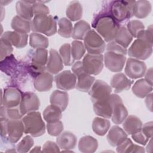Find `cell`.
<instances>
[{
	"label": "cell",
	"mask_w": 153,
	"mask_h": 153,
	"mask_svg": "<svg viewBox=\"0 0 153 153\" xmlns=\"http://www.w3.org/2000/svg\"><path fill=\"white\" fill-rule=\"evenodd\" d=\"M94 27L105 41L110 42L115 39L120 26L112 16L106 14L100 17L96 20Z\"/></svg>",
	"instance_id": "1"
},
{
	"label": "cell",
	"mask_w": 153,
	"mask_h": 153,
	"mask_svg": "<svg viewBox=\"0 0 153 153\" xmlns=\"http://www.w3.org/2000/svg\"><path fill=\"white\" fill-rule=\"evenodd\" d=\"M24 133L33 137H38L45 132V125L39 112L33 111L27 114L22 118Z\"/></svg>",
	"instance_id": "2"
},
{
	"label": "cell",
	"mask_w": 153,
	"mask_h": 153,
	"mask_svg": "<svg viewBox=\"0 0 153 153\" xmlns=\"http://www.w3.org/2000/svg\"><path fill=\"white\" fill-rule=\"evenodd\" d=\"M31 30L48 36L53 35L57 32L56 20L51 15L35 16L31 22Z\"/></svg>",
	"instance_id": "3"
},
{
	"label": "cell",
	"mask_w": 153,
	"mask_h": 153,
	"mask_svg": "<svg viewBox=\"0 0 153 153\" xmlns=\"http://www.w3.org/2000/svg\"><path fill=\"white\" fill-rule=\"evenodd\" d=\"M143 32L134 41L129 47L128 55L130 57L143 60L151 56L152 53V42L149 41L143 36Z\"/></svg>",
	"instance_id": "4"
},
{
	"label": "cell",
	"mask_w": 153,
	"mask_h": 153,
	"mask_svg": "<svg viewBox=\"0 0 153 153\" xmlns=\"http://www.w3.org/2000/svg\"><path fill=\"white\" fill-rule=\"evenodd\" d=\"M135 1H117L112 2L111 7V16L118 22H121L133 16Z\"/></svg>",
	"instance_id": "5"
},
{
	"label": "cell",
	"mask_w": 153,
	"mask_h": 153,
	"mask_svg": "<svg viewBox=\"0 0 153 153\" xmlns=\"http://www.w3.org/2000/svg\"><path fill=\"white\" fill-rule=\"evenodd\" d=\"M72 71L77 78L75 88L80 91H89L95 81V78L85 71L82 62H75L72 67Z\"/></svg>",
	"instance_id": "6"
},
{
	"label": "cell",
	"mask_w": 153,
	"mask_h": 153,
	"mask_svg": "<svg viewBox=\"0 0 153 153\" xmlns=\"http://www.w3.org/2000/svg\"><path fill=\"white\" fill-rule=\"evenodd\" d=\"M84 44L88 53L92 54H101L106 48L105 41L94 30L88 31L84 38Z\"/></svg>",
	"instance_id": "7"
},
{
	"label": "cell",
	"mask_w": 153,
	"mask_h": 153,
	"mask_svg": "<svg viewBox=\"0 0 153 153\" xmlns=\"http://www.w3.org/2000/svg\"><path fill=\"white\" fill-rule=\"evenodd\" d=\"M120 96L112 94L101 100L93 102V110L96 115L105 118H111L115 102Z\"/></svg>",
	"instance_id": "8"
},
{
	"label": "cell",
	"mask_w": 153,
	"mask_h": 153,
	"mask_svg": "<svg viewBox=\"0 0 153 153\" xmlns=\"http://www.w3.org/2000/svg\"><path fill=\"white\" fill-rule=\"evenodd\" d=\"M103 56L101 54H85L82 60L85 71L90 75H96L101 72L103 68Z\"/></svg>",
	"instance_id": "9"
},
{
	"label": "cell",
	"mask_w": 153,
	"mask_h": 153,
	"mask_svg": "<svg viewBox=\"0 0 153 153\" xmlns=\"http://www.w3.org/2000/svg\"><path fill=\"white\" fill-rule=\"evenodd\" d=\"M106 67L113 72H121L126 60L125 55L111 51H106L103 57Z\"/></svg>",
	"instance_id": "10"
},
{
	"label": "cell",
	"mask_w": 153,
	"mask_h": 153,
	"mask_svg": "<svg viewBox=\"0 0 153 153\" xmlns=\"http://www.w3.org/2000/svg\"><path fill=\"white\" fill-rule=\"evenodd\" d=\"M19 105L20 111L23 115L38 110L40 106V102L35 93L32 92H25L22 95Z\"/></svg>",
	"instance_id": "11"
},
{
	"label": "cell",
	"mask_w": 153,
	"mask_h": 153,
	"mask_svg": "<svg viewBox=\"0 0 153 153\" xmlns=\"http://www.w3.org/2000/svg\"><path fill=\"white\" fill-rule=\"evenodd\" d=\"M146 71L145 63L139 60L128 58L125 67V74L131 79H137L145 75Z\"/></svg>",
	"instance_id": "12"
},
{
	"label": "cell",
	"mask_w": 153,
	"mask_h": 153,
	"mask_svg": "<svg viewBox=\"0 0 153 153\" xmlns=\"http://www.w3.org/2000/svg\"><path fill=\"white\" fill-rule=\"evenodd\" d=\"M111 92L112 88L109 85L102 80L97 79L94 82L88 94L93 103L108 97L111 94Z\"/></svg>",
	"instance_id": "13"
},
{
	"label": "cell",
	"mask_w": 153,
	"mask_h": 153,
	"mask_svg": "<svg viewBox=\"0 0 153 153\" xmlns=\"http://www.w3.org/2000/svg\"><path fill=\"white\" fill-rule=\"evenodd\" d=\"M6 133L11 143H16L24 133V125L22 120H6Z\"/></svg>",
	"instance_id": "14"
},
{
	"label": "cell",
	"mask_w": 153,
	"mask_h": 153,
	"mask_svg": "<svg viewBox=\"0 0 153 153\" xmlns=\"http://www.w3.org/2000/svg\"><path fill=\"white\" fill-rule=\"evenodd\" d=\"M56 87L63 90H69L74 88L76 83V77L69 70L64 71L55 76Z\"/></svg>",
	"instance_id": "15"
},
{
	"label": "cell",
	"mask_w": 153,
	"mask_h": 153,
	"mask_svg": "<svg viewBox=\"0 0 153 153\" xmlns=\"http://www.w3.org/2000/svg\"><path fill=\"white\" fill-rule=\"evenodd\" d=\"M22 95L21 92L16 88H7L2 96L1 105L6 108L17 107L20 103Z\"/></svg>",
	"instance_id": "16"
},
{
	"label": "cell",
	"mask_w": 153,
	"mask_h": 153,
	"mask_svg": "<svg viewBox=\"0 0 153 153\" xmlns=\"http://www.w3.org/2000/svg\"><path fill=\"white\" fill-rule=\"evenodd\" d=\"M1 38L7 40L15 47L21 48L27 45L28 35L16 31H7L2 35Z\"/></svg>",
	"instance_id": "17"
},
{
	"label": "cell",
	"mask_w": 153,
	"mask_h": 153,
	"mask_svg": "<svg viewBox=\"0 0 153 153\" xmlns=\"http://www.w3.org/2000/svg\"><path fill=\"white\" fill-rule=\"evenodd\" d=\"M53 77L51 74L47 71L40 72L35 78L34 87L40 92L49 91L53 86Z\"/></svg>",
	"instance_id": "18"
},
{
	"label": "cell",
	"mask_w": 153,
	"mask_h": 153,
	"mask_svg": "<svg viewBox=\"0 0 153 153\" xmlns=\"http://www.w3.org/2000/svg\"><path fill=\"white\" fill-rule=\"evenodd\" d=\"M47 63L46 69L51 74H56L63 68V62L61 56L57 50L51 49Z\"/></svg>",
	"instance_id": "19"
},
{
	"label": "cell",
	"mask_w": 153,
	"mask_h": 153,
	"mask_svg": "<svg viewBox=\"0 0 153 153\" xmlns=\"http://www.w3.org/2000/svg\"><path fill=\"white\" fill-rule=\"evenodd\" d=\"M133 81L130 80L123 73L115 74L111 80V86L115 93H120L130 89Z\"/></svg>",
	"instance_id": "20"
},
{
	"label": "cell",
	"mask_w": 153,
	"mask_h": 153,
	"mask_svg": "<svg viewBox=\"0 0 153 153\" xmlns=\"http://www.w3.org/2000/svg\"><path fill=\"white\" fill-rule=\"evenodd\" d=\"M127 116L128 111L124 105L121 98L119 97L114 105L111 116L112 121L115 124H120L123 123Z\"/></svg>",
	"instance_id": "21"
},
{
	"label": "cell",
	"mask_w": 153,
	"mask_h": 153,
	"mask_svg": "<svg viewBox=\"0 0 153 153\" xmlns=\"http://www.w3.org/2000/svg\"><path fill=\"white\" fill-rule=\"evenodd\" d=\"M126 138H127V134L118 126H113L107 135V140L112 146H117Z\"/></svg>",
	"instance_id": "22"
},
{
	"label": "cell",
	"mask_w": 153,
	"mask_h": 153,
	"mask_svg": "<svg viewBox=\"0 0 153 153\" xmlns=\"http://www.w3.org/2000/svg\"><path fill=\"white\" fill-rule=\"evenodd\" d=\"M76 137L70 131L60 133L56 139V142L60 148L65 150L74 149L76 145Z\"/></svg>",
	"instance_id": "23"
},
{
	"label": "cell",
	"mask_w": 153,
	"mask_h": 153,
	"mask_svg": "<svg viewBox=\"0 0 153 153\" xmlns=\"http://www.w3.org/2000/svg\"><path fill=\"white\" fill-rule=\"evenodd\" d=\"M51 105L58 107L62 111H64L68 106L69 102V95L67 92L54 90L50 97Z\"/></svg>",
	"instance_id": "24"
},
{
	"label": "cell",
	"mask_w": 153,
	"mask_h": 153,
	"mask_svg": "<svg viewBox=\"0 0 153 153\" xmlns=\"http://www.w3.org/2000/svg\"><path fill=\"white\" fill-rule=\"evenodd\" d=\"M123 122V127L124 130L127 134L130 135L141 130L143 125L140 118L133 115L127 116Z\"/></svg>",
	"instance_id": "25"
},
{
	"label": "cell",
	"mask_w": 153,
	"mask_h": 153,
	"mask_svg": "<svg viewBox=\"0 0 153 153\" xmlns=\"http://www.w3.org/2000/svg\"><path fill=\"white\" fill-rule=\"evenodd\" d=\"M33 2L34 1H17L16 9L18 16L24 19L30 21L34 15L32 5Z\"/></svg>",
	"instance_id": "26"
},
{
	"label": "cell",
	"mask_w": 153,
	"mask_h": 153,
	"mask_svg": "<svg viewBox=\"0 0 153 153\" xmlns=\"http://www.w3.org/2000/svg\"><path fill=\"white\" fill-rule=\"evenodd\" d=\"M98 148V142L93 137L85 136L82 137L78 143V149L83 153L94 152Z\"/></svg>",
	"instance_id": "27"
},
{
	"label": "cell",
	"mask_w": 153,
	"mask_h": 153,
	"mask_svg": "<svg viewBox=\"0 0 153 153\" xmlns=\"http://www.w3.org/2000/svg\"><path fill=\"white\" fill-rule=\"evenodd\" d=\"M152 91V85L148 83L145 79L136 81L132 87V91L139 98H144Z\"/></svg>",
	"instance_id": "28"
},
{
	"label": "cell",
	"mask_w": 153,
	"mask_h": 153,
	"mask_svg": "<svg viewBox=\"0 0 153 153\" xmlns=\"http://www.w3.org/2000/svg\"><path fill=\"white\" fill-rule=\"evenodd\" d=\"M32 62L34 67H36L41 72L45 71V65L48 62V51L45 48H38L35 51Z\"/></svg>",
	"instance_id": "29"
},
{
	"label": "cell",
	"mask_w": 153,
	"mask_h": 153,
	"mask_svg": "<svg viewBox=\"0 0 153 153\" xmlns=\"http://www.w3.org/2000/svg\"><path fill=\"white\" fill-rule=\"evenodd\" d=\"M151 9V4L148 1L139 0L135 1L133 16L138 19L145 18L150 14Z\"/></svg>",
	"instance_id": "30"
},
{
	"label": "cell",
	"mask_w": 153,
	"mask_h": 153,
	"mask_svg": "<svg viewBox=\"0 0 153 153\" xmlns=\"http://www.w3.org/2000/svg\"><path fill=\"white\" fill-rule=\"evenodd\" d=\"M11 26L14 31L28 33L31 30V22L30 20L24 19L17 15L13 18Z\"/></svg>",
	"instance_id": "31"
},
{
	"label": "cell",
	"mask_w": 153,
	"mask_h": 153,
	"mask_svg": "<svg viewBox=\"0 0 153 153\" xmlns=\"http://www.w3.org/2000/svg\"><path fill=\"white\" fill-rule=\"evenodd\" d=\"M66 15L70 21H76L82 16V7L78 1H72L68 5Z\"/></svg>",
	"instance_id": "32"
},
{
	"label": "cell",
	"mask_w": 153,
	"mask_h": 153,
	"mask_svg": "<svg viewBox=\"0 0 153 153\" xmlns=\"http://www.w3.org/2000/svg\"><path fill=\"white\" fill-rule=\"evenodd\" d=\"M110 126V121L105 118L96 117L92 123V129L99 136H104L109 129Z\"/></svg>",
	"instance_id": "33"
},
{
	"label": "cell",
	"mask_w": 153,
	"mask_h": 153,
	"mask_svg": "<svg viewBox=\"0 0 153 153\" xmlns=\"http://www.w3.org/2000/svg\"><path fill=\"white\" fill-rule=\"evenodd\" d=\"M133 36L128 31L127 29L124 26L120 27L114 41L121 47L126 48L129 46L133 40Z\"/></svg>",
	"instance_id": "34"
},
{
	"label": "cell",
	"mask_w": 153,
	"mask_h": 153,
	"mask_svg": "<svg viewBox=\"0 0 153 153\" xmlns=\"http://www.w3.org/2000/svg\"><path fill=\"white\" fill-rule=\"evenodd\" d=\"M62 111L57 106L51 105L45 108L43 112L44 119L47 123L60 121L62 118Z\"/></svg>",
	"instance_id": "35"
},
{
	"label": "cell",
	"mask_w": 153,
	"mask_h": 153,
	"mask_svg": "<svg viewBox=\"0 0 153 153\" xmlns=\"http://www.w3.org/2000/svg\"><path fill=\"white\" fill-rule=\"evenodd\" d=\"M90 30V26L87 22L84 20H80L75 24L72 37L75 39L82 40Z\"/></svg>",
	"instance_id": "36"
},
{
	"label": "cell",
	"mask_w": 153,
	"mask_h": 153,
	"mask_svg": "<svg viewBox=\"0 0 153 153\" xmlns=\"http://www.w3.org/2000/svg\"><path fill=\"white\" fill-rule=\"evenodd\" d=\"M29 45L34 48H46L48 47V38L36 32H32L29 35Z\"/></svg>",
	"instance_id": "37"
},
{
	"label": "cell",
	"mask_w": 153,
	"mask_h": 153,
	"mask_svg": "<svg viewBox=\"0 0 153 153\" xmlns=\"http://www.w3.org/2000/svg\"><path fill=\"white\" fill-rule=\"evenodd\" d=\"M58 33L65 38H70L72 36L73 27L71 22L67 18L63 17L58 21Z\"/></svg>",
	"instance_id": "38"
},
{
	"label": "cell",
	"mask_w": 153,
	"mask_h": 153,
	"mask_svg": "<svg viewBox=\"0 0 153 153\" xmlns=\"http://www.w3.org/2000/svg\"><path fill=\"white\" fill-rule=\"evenodd\" d=\"M127 29L133 37L137 38L144 32L145 26L142 22L138 20H133L128 23Z\"/></svg>",
	"instance_id": "39"
},
{
	"label": "cell",
	"mask_w": 153,
	"mask_h": 153,
	"mask_svg": "<svg viewBox=\"0 0 153 153\" xmlns=\"http://www.w3.org/2000/svg\"><path fill=\"white\" fill-rule=\"evenodd\" d=\"M59 54L61 56L65 65L71 66L74 63L75 60L72 57L71 47L69 44L66 43L60 47L59 49Z\"/></svg>",
	"instance_id": "40"
},
{
	"label": "cell",
	"mask_w": 153,
	"mask_h": 153,
	"mask_svg": "<svg viewBox=\"0 0 153 153\" xmlns=\"http://www.w3.org/2000/svg\"><path fill=\"white\" fill-rule=\"evenodd\" d=\"M16 108H6L4 106H1V116L4 115L3 120H20L23 115L22 114L20 109H19Z\"/></svg>",
	"instance_id": "41"
},
{
	"label": "cell",
	"mask_w": 153,
	"mask_h": 153,
	"mask_svg": "<svg viewBox=\"0 0 153 153\" xmlns=\"http://www.w3.org/2000/svg\"><path fill=\"white\" fill-rule=\"evenodd\" d=\"M85 48L83 42L80 41L75 40L71 44V53L74 60H79L84 56Z\"/></svg>",
	"instance_id": "42"
},
{
	"label": "cell",
	"mask_w": 153,
	"mask_h": 153,
	"mask_svg": "<svg viewBox=\"0 0 153 153\" xmlns=\"http://www.w3.org/2000/svg\"><path fill=\"white\" fill-rule=\"evenodd\" d=\"M33 143H34V141L32 137L29 135L26 136L16 146L17 151L21 153L27 152L33 146Z\"/></svg>",
	"instance_id": "43"
},
{
	"label": "cell",
	"mask_w": 153,
	"mask_h": 153,
	"mask_svg": "<svg viewBox=\"0 0 153 153\" xmlns=\"http://www.w3.org/2000/svg\"><path fill=\"white\" fill-rule=\"evenodd\" d=\"M47 130L50 135L52 136H58L63 130V124L60 121L47 123Z\"/></svg>",
	"instance_id": "44"
},
{
	"label": "cell",
	"mask_w": 153,
	"mask_h": 153,
	"mask_svg": "<svg viewBox=\"0 0 153 153\" xmlns=\"http://www.w3.org/2000/svg\"><path fill=\"white\" fill-rule=\"evenodd\" d=\"M32 5L33 14L35 16L40 15H48L50 13L49 8L44 4H42V2L34 1Z\"/></svg>",
	"instance_id": "45"
},
{
	"label": "cell",
	"mask_w": 153,
	"mask_h": 153,
	"mask_svg": "<svg viewBox=\"0 0 153 153\" xmlns=\"http://www.w3.org/2000/svg\"><path fill=\"white\" fill-rule=\"evenodd\" d=\"M1 60L10 55L13 52L12 45L7 40L1 38Z\"/></svg>",
	"instance_id": "46"
},
{
	"label": "cell",
	"mask_w": 153,
	"mask_h": 153,
	"mask_svg": "<svg viewBox=\"0 0 153 153\" xmlns=\"http://www.w3.org/2000/svg\"><path fill=\"white\" fill-rule=\"evenodd\" d=\"M106 51H111L116 53H121L124 55H126L127 51L126 48H123L120 45L118 44L114 40L109 42L106 46Z\"/></svg>",
	"instance_id": "47"
},
{
	"label": "cell",
	"mask_w": 153,
	"mask_h": 153,
	"mask_svg": "<svg viewBox=\"0 0 153 153\" xmlns=\"http://www.w3.org/2000/svg\"><path fill=\"white\" fill-rule=\"evenodd\" d=\"M60 147L54 142L47 141L46 142L42 147L43 152H60Z\"/></svg>",
	"instance_id": "48"
},
{
	"label": "cell",
	"mask_w": 153,
	"mask_h": 153,
	"mask_svg": "<svg viewBox=\"0 0 153 153\" xmlns=\"http://www.w3.org/2000/svg\"><path fill=\"white\" fill-rule=\"evenodd\" d=\"M132 139L137 143H140L142 145H145L149 140V138L147 137L141 130L137 131V133L131 135Z\"/></svg>",
	"instance_id": "49"
},
{
	"label": "cell",
	"mask_w": 153,
	"mask_h": 153,
	"mask_svg": "<svg viewBox=\"0 0 153 153\" xmlns=\"http://www.w3.org/2000/svg\"><path fill=\"white\" fill-rule=\"evenodd\" d=\"M152 121H149L142 125L141 131L149 139L152 137Z\"/></svg>",
	"instance_id": "50"
},
{
	"label": "cell",
	"mask_w": 153,
	"mask_h": 153,
	"mask_svg": "<svg viewBox=\"0 0 153 153\" xmlns=\"http://www.w3.org/2000/svg\"><path fill=\"white\" fill-rule=\"evenodd\" d=\"M145 150L143 147L133 144V142L130 144L126 150V152H144Z\"/></svg>",
	"instance_id": "51"
},
{
	"label": "cell",
	"mask_w": 153,
	"mask_h": 153,
	"mask_svg": "<svg viewBox=\"0 0 153 153\" xmlns=\"http://www.w3.org/2000/svg\"><path fill=\"white\" fill-rule=\"evenodd\" d=\"M145 99V104L148 108V109L152 112V93H151L148 95L146 96Z\"/></svg>",
	"instance_id": "52"
},
{
	"label": "cell",
	"mask_w": 153,
	"mask_h": 153,
	"mask_svg": "<svg viewBox=\"0 0 153 153\" xmlns=\"http://www.w3.org/2000/svg\"><path fill=\"white\" fill-rule=\"evenodd\" d=\"M145 79L151 85H152V68H150L148 69L147 71H146L145 74Z\"/></svg>",
	"instance_id": "53"
},
{
	"label": "cell",
	"mask_w": 153,
	"mask_h": 153,
	"mask_svg": "<svg viewBox=\"0 0 153 153\" xmlns=\"http://www.w3.org/2000/svg\"><path fill=\"white\" fill-rule=\"evenodd\" d=\"M152 138H151L149 142H148V144L146 148V151L149 152H152Z\"/></svg>",
	"instance_id": "54"
},
{
	"label": "cell",
	"mask_w": 153,
	"mask_h": 153,
	"mask_svg": "<svg viewBox=\"0 0 153 153\" xmlns=\"http://www.w3.org/2000/svg\"><path fill=\"white\" fill-rule=\"evenodd\" d=\"M41 147L40 146H35L30 152H41Z\"/></svg>",
	"instance_id": "55"
}]
</instances>
